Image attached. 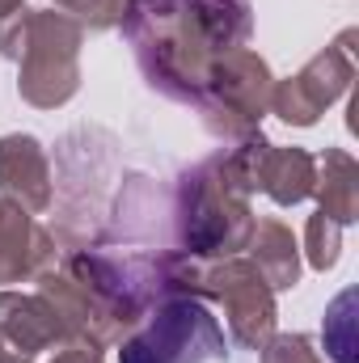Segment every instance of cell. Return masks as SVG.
Returning <instances> with one entry per match:
<instances>
[{"instance_id":"6da1fadb","label":"cell","mask_w":359,"mask_h":363,"mask_svg":"<svg viewBox=\"0 0 359 363\" xmlns=\"http://www.w3.org/2000/svg\"><path fill=\"white\" fill-rule=\"evenodd\" d=\"M118 26L131 38L140 72L153 89L182 106L203 101L220 51L203 34L199 0H127Z\"/></svg>"},{"instance_id":"7a4b0ae2","label":"cell","mask_w":359,"mask_h":363,"mask_svg":"<svg viewBox=\"0 0 359 363\" xmlns=\"http://www.w3.org/2000/svg\"><path fill=\"white\" fill-rule=\"evenodd\" d=\"M174 224H178L182 254L194 262H216V258H233L237 250H245L254 233L250 194L228 178V169L220 165V152L194 165L190 174H182L178 199H174Z\"/></svg>"},{"instance_id":"3957f363","label":"cell","mask_w":359,"mask_h":363,"mask_svg":"<svg viewBox=\"0 0 359 363\" xmlns=\"http://www.w3.org/2000/svg\"><path fill=\"white\" fill-rule=\"evenodd\" d=\"M60 161V220H55V241L72 254V250H93L101 241V224H106V207L101 194L110 186V161H114V135L101 127H81L72 135L60 140L55 148Z\"/></svg>"},{"instance_id":"277c9868","label":"cell","mask_w":359,"mask_h":363,"mask_svg":"<svg viewBox=\"0 0 359 363\" xmlns=\"http://www.w3.org/2000/svg\"><path fill=\"white\" fill-rule=\"evenodd\" d=\"M224 359V330L199 296H161L131 338H123L118 363H216Z\"/></svg>"},{"instance_id":"5b68a950","label":"cell","mask_w":359,"mask_h":363,"mask_svg":"<svg viewBox=\"0 0 359 363\" xmlns=\"http://www.w3.org/2000/svg\"><path fill=\"white\" fill-rule=\"evenodd\" d=\"M270 89H275V77L258 51H250V47L224 51L211 64V81L199 101L203 127L224 144L258 131V118L270 110Z\"/></svg>"},{"instance_id":"8992f818","label":"cell","mask_w":359,"mask_h":363,"mask_svg":"<svg viewBox=\"0 0 359 363\" xmlns=\"http://www.w3.org/2000/svg\"><path fill=\"white\" fill-rule=\"evenodd\" d=\"M81 26L68 13H30V38L21 51V81L17 93L21 101L38 110H55L72 101L81 89Z\"/></svg>"},{"instance_id":"52a82bcc","label":"cell","mask_w":359,"mask_h":363,"mask_svg":"<svg viewBox=\"0 0 359 363\" xmlns=\"http://www.w3.org/2000/svg\"><path fill=\"white\" fill-rule=\"evenodd\" d=\"M351 43H355V30H347L334 47L313 55L296 77L279 81L270 89V110L292 127H313L355 81V47Z\"/></svg>"},{"instance_id":"ba28073f","label":"cell","mask_w":359,"mask_h":363,"mask_svg":"<svg viewBox=\"0 0 359 363\" xmlns=\"http://www.w3.org/2000/svg\"><path fill=\"white\" fill-rule=\"evenodd\" d=\"M51 178H55L51 157L34 135H21V131L0 135V199L38 216L51 207V190H55Z\"/></svg>"},{"instance_id":"9c48e42d","label":"cell","mask_w":359,"mask_h":363,"mask_svg":"<svg viewBox=\"0 0 359 363\" xmlns=\"http://www.w3.org/2000/svg\"><path fill=\"white\" fill-rule=\"evenodd\" d=\"M55 237L17 203L0 199V283H26L55 267Z\"/></svg>"},{"instance_id":"30bf717a","label":"cell","mask_w":359,"mask_h":363,"mask_svg":"<svg viewBox=\"0 0 359 363\" xmlns=\"http://www.w3.org/2000/svg\"><path fill=\"white\" fill-rule=\"evenodd\" d=\"M0 338L21 351V355H38L47 347H55L64 334H60V321L51 313V304L34 291V296H21V291H0Z\"/></svg>"},{"instance_id":"8fae6325","label":"cell","mask_w":359,"mask_h":363,"mask_svg":"<svg viewBox=\"0 0 359 363\" xmlns=\"http://www.w3.org/2000/svg\"><path fill=\"white\" fill-rule=\"evenodd\" d=\"M245 250H250V262L267 279L270 291H287L300 283V245L283 220H254Z\"/></svg>"},{"instance_id":"7c38bea8","label":"cell","mask_w":359,"mask_h":363,"mask_svg":"<svg viewBox=\"0 0 359 363\" xmlns=\"http://www.w3.org/2000/svg\"><path fill=\"white\" fill-rule=\"evenodd\" d=\"M313 182H317V161L304 148L267 144L263 165H258V190H267L279 207H296V203L313 199Z\"/></svg>"},{"instance_id":"4fadbf2b","label":"cell","mask_w":359,"mask_h":363,"mask_svg":"<svg viewBox=\"0 0 359 363\" xmlns=\"http://www.w3.org/2000/svg\"><path fill=\"white\" fill-rule=\"evenodd\" d=\"M313 194H317V211L321 216H330L343 228L355 224V216H359V165L351 161V152L326 148V157L317 161Z\"/></svg>"},{"instance_id":"5bb4252c","label":"cell","mask_w":359,"mask_h":363,"mask_svg":"<svg viewBox=\"0 0 359 363\" xmlns=\"http://www.w3.org/2000/svg\"><path fill=\"white\" fill-rule=\"evenodd\" d=\"M199 21H203V34L211 38V47L220 55L245 47L254 34L250 0H199Z\"/></svg>"},{"instance_id":"9a60e30c","label":"cell","mask_w":359,"mask_h":363,"mask_svg":"<svg viewBox=\"0 0 359 363\" xmlns=\"http://www.w3.org/2000/svg\"><path fill=\"white\" fill-rule=\"evenodd\" d=\"M326 351L334 363H359V347H355V291H343L330 308H326Z\"/></svg>"},{"instance_id":"2e32d148","label":"cell","mask_w":359,"mask_h":363,"mask_svg":"<svg viewBox=\"0 0 359 363\" xmlns=\"http://www.w3.org/2000/svg\"><path fill=\"white\" fill-rule=\"evenodd\" d=\"M338 250H343V224H334L330 216L313 211V216H309V228H304L309 267H313V271H330V267L338 262Z\"/></svg>"},{"instance_id":"e0dca14e","label":"cell","mask_w":359,"mask_h":363,"mask_svg":"<svg viewBox=\"0 0 359 363\" xmlns=\"http://www.w3.org/2000/svg\"><path fill=\"white\" fill-rule=\"evenodd\" d=\"M64 13H72V21L85 30H110V26H118L123 21V9H127V0H55Z\"/></svg>"},{"instance_id":"ac0fdd59","label":"cell","mask_w":359,"mask_h":363,"mask_svg":"<svg viewBox=\"0 0 359 363\" xmlns=\"http://www.w3.org/2000/svg\"><path fill=\"white\" fill-rule=\"evenodd\" d=\"M258 351H263V363H326L313 351V338L304 334H270Z\"/></svg>"},{"instance_id":"d6986e66","label":"cell","mask_w":359,"mask_h":363,"mask_svg":"<svg viewBox=\"0 0 359 363\" xmlns=\"http://www.w3.org/2000/svg\"><path fill=\"white\" fill-rule=\"evenodd\" d=\"M30 13L34 9H17V13L0 17V55L4 60H21L26 38H30Z\"/></svg>"},{"instance_id":"ffe728a7","label":"cell","mask_w":359,"mask_h":363,"mask_svg":"<svg viewBox=\"0 0 359 363\" xmlns=\"http://www.w3.org/2000/svg\"><path fill=\"white\" fill-rule=\"evenodd\" d=\"M55 363H101V347H93V342H64V351L55 355Z\"/></svg>"},{"instance_id":"44dd1931","label":"cell","mask_w":359,"mask_h":363,"mask_svg":"<svg viewBox=\"0 0 359 363\" xmlns=\"http://www.w3.org/2000/svg\"><path fill=\"white\" fill-rule=\"evenodd\" d=\"M0 363H30V355H21V351H13L4 338H0Z\"/></svg>"},{"instance_id":"7402d4cb","label":"cell","mask_w":359,"mask_h":363,"mask_svg":"<svg viewBox=\"0 0 359 363\" xmlns=\"http://www.w3.org/2000/svg\"><path fill=\"white\" fill-rule=\"evenodd\" d=\"M21 9V0H0V17H9V13H17Z\"/></svg>"}]
</instances>
